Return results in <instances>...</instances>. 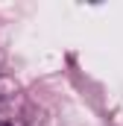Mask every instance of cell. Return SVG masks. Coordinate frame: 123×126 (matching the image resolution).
Wrapping results in <instances>:
<instances>
[{
  "mask_svg": "<svg viewBox=\"0 0 123 126\" xmlns=\"http://www.w3.org/2000/svg\"><path fill=\"white\" fill-rule=\"evenodd\" d=\"M0 126H9V123H0Z\"/></svg>",
  "mask_w": 123,
  "mask_h": 126,
  "instance_id": "1",
  "label": "cell"
}]
</instances>
